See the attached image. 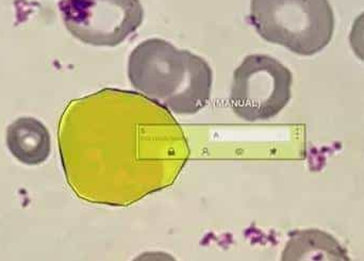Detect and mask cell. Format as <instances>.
Masks as SVG:
<instances>
[{"label":"cell","instance_id":"1","mask_svg":"<svg viewBox=\"0 0 364 261\" xmlns=\"http://www.w3.org/2000/svg\"><path fill=\"white\" fill-rule=\"evenodd\" d=\"M66 181L81 200L126 207L171 187L190 157L173 113L136 92L73 100L58 125Z\"/></svg>","mask_w":364,"mask_h":261},{"label":"cell","instance_id":"8","mask_svg":"<svg viewBox=\"0 0 364 261\" xmlns=\"http://www.w3.org/2000/svg\"><path fill=\"white\" fill-rule=\"evenodd\" d=\"M350 43L355 55L364 62V12L361 13L353 23Z\"/></svg>","mask_w":364,"mask_h":261},{"label":"cell","instance_id":"3","mask_svg":"<svg viewBox=\"0 0 364 261\" xmlns=\"http://www.w3.org/2000/svg\"><path fill=\"white\" fill-rule=\"evenodd\" d=\"M250 21L263 40L299 55L322 51L335 30L328 0H250Z\"/></svg>","mask_w":364,"mask_h":261},{"label":"cell","instance_id":"5","mask_svg":"<svg viewBox=\"0 0 364 261\" xmlns=\"http://www.w3.org/2000/svg\"><path fill=\"white\" fill-rule=\"evenodd\" d=\"M58 8L68 32L91 46H119L144 21L141 0H60Z\"/></svg>","mask_w":364,"mask_h":261},{"label":"cell","instance_id":"6","mask_svg":"<svg viewBox=\"0 0 364 261\" xmlns=\"http://www.w3.org/2000/svg\"><path fill=\"white\" fill-rule=\"evenodd\" d=\"M6 147L21 164L38 166L50 155V134L38 119L19 117L6 129Z\"/></svg>","mask_w":364,"mask_h":261},{"label":"cell","instance_id":"2","mask_svg":"<svg viewBox=\"0 0 364 261\" xmlns=\"http://www.w3.org/2000/svg\"><path fill=\"white\" fill-rule=\"evenodd\" d=\"M127 75L136 92L174 114H196L211 98L213 70L207 60L162 38L134 47Z\"/></svg>","mask_w":364,"mask_h":261},{"label":"cell","instance_id":"7","mask_svg":"<svg viewBox=\"0 0 364 261\" xmlns=\"http://www.w3.org/2000/svg\"><path fill=\"white\" fill-rule=\"evenodd\" d=\"M282 260H350L344 247L331 235L318 230L291 234Z\"/></svg>","mask_w":364,"mask_h":261},{"label":"cell","instance_id":"4","mask_svg":"<svg viewBox=\"0 0 364 261\" xmlns=\"http://www.w3.org/2000/svg\"><path fill=\"white\" fill-rule=\"evenodd\" d=\"M292 83V73L275 58L248 55L233 73L229 104L243 121H269L290 102Z\"/></svg>","mask_w":364,"mask_h":261}]
</instances>
